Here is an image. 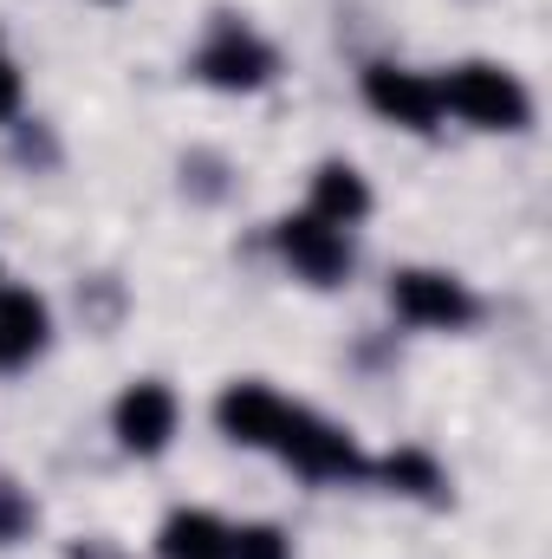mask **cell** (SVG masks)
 <instances>
[{"label":"cell","mask_w":552,"mask_h":559,"mask_svg":"<svg viewBox=\"0 0 552 559\" xmlns=\"http://www.w3.org/2000/svg\"><path fill=\"white\" fill-rule=\"evenodd\" d=\"M435 92H442V111H455L481 131H520L527 124V92L501 66H455Z\"/></svg>","instance_id":"1"},{"label":"cell","mask_w":552,"mask_h":559,"mask_svg":"<svg viewBox=\"0 0 552 559\" xmlns=\"http://www.w3.org/2000/svg\"><path fill=\"white\" fill-rule=\"evenodd\" d=\"M274 449L292 462V468H299V475H312V481H345V475H364V468H371L345 429H332V423L305 417V411H286V423H279V436H274Z\"/></svg>","instance_id":"2"},{"label":"cell","mask_w":552,"mask_h":559,"mask_svg":"<svg viewBox=\"0 0 552 559\" xmlns=\"http://www.w3.org/2000/svg\"><path fill=\"white\" fill-rule=\"evenodd\" d=\"M364 98H371L377 118L410 124V131H435V118H442V92H435V79H422V72H397V66H371V72H364Z\"/></svg>","instance_id":"3"},{"label":"cell","mask_w":552,"mask_h":559,"mask_svg":"<svg viewBox=\"0 0 552 559\" xmlns=\"http://www.w3.org/2000/svg\"><path fill=\"white\" fill-rule=\"evenodd\" d=\"M391 299H397V312L410 319V325H442V332H455V325H468L475 319V299H468V286L448 274H410L391 280Z\"/></svg>","instance_id":"4"},{"label":"cell","mask_w":552,"mask_h":559,"mask_svg":"<svg viewBox=\"0 0 552 559\" xmlns=\"http://www.w3.org/2000/svg\"><path fill=\"white\" fill-rule=\"evenodd\" d=\"M279 254L312 280V286H332V280L351 267L345 235H338L332 222H319V215H292V222H279Z\"/></svg>","instance_id":"5"},{"label":"cell","mask_w":552,"mask_h":559,"mask_svg":"<svg viewBox=\"0 0 552 559\" xmlns=\"http://www.w3.org/2000/svg\"><path fill=\"white\" fill-rule=\"evenodd\" d=\"M286 411H292V404L274 397L267 384H228L221 404H215V423H221V436H235V442H248V449H274Z\"/></svg>","instance_id":"6"},{"label":"cell","mask_w":552,"mask_h":559,"mask_svg":"<svg viewBox=\"0 0 552 559\" xmlns=\"http://www.w3.org/2000/svg\"><path fill=\"white\" fill-rule=\"evenodd\" d=\"M195 72H202L208 85H228V92H254V85L274 72V52H267L254 33H241V26H221V33L208 39V52L195 59Z\"/></svg>","instance_id":"7"},{"label":"cell","mask_w":552,"mask_h":559,"mask_svg":"<svg viewBox=\"0 0 552 559\" xmlns=\"http://www.w3.org/2000/svg\"><path fill=\"white\" fill-rule=\"evenodd\" d=\"M118 442L124 449H137V455H156L163 442H169V429H176V397L163 391V384H131L124 397H118Z\"/></svg>","instance_id":"8"},{"label":"cell","mask_w":552,"mask_h":559,"mask_svg":"<svg viewBox=\"0 0 552 559\" xmlns=\"http://www.w3.org/2000/svg\"><path fill=\"white\" fill-rule=\"evenodd\" d=\"M156 554L163 559H228V527L202 508H176L156 534Z\"/></svg>","instance_id":"9"},{"label":"cell","mask_w":552,"mask_h":559,"mask_svg":"<svg viewBox=\"0 0 552 559\" xmlns=\"http://www.w3.org/2000/svg\"><path fill=\"white\" fill-rule=\"evenodd\" d=\"M46 345V306L33 293H0V371L26 365Z\"/></svg>","instance_id":"10"},{"label":"cell","mask_w":552,"mask_h":559,"mask_svg":"<svg viewBox=\"0 0 552 559\" xmlns=\"http://www.w3.org/2000/svg\"><path fill=\"white\" fill-rule=\"evenodd\" d=\"M364 209H371V189H364V176H358V169H345V163H325V169L312 176V215H319V222H332V228H351Z\"/></svg>","instance_id":"11"},{"label":"cell","mask_w":552,"mask_h":559,"mask_svg":"<svg viewBox=\"0 0 552 559\" xmlns=\"http://www.w3.org/2000/svg\"><path fill=\"white\" fill-rule=\"evenodd\" d=\"M391 488H404V495H435L442 488V475H435V462L429 455H416V449H404V455H391L384 468H377Z\"/></svg>","instance_id":"12"},{"label":"cell","mask_w":552,"mask_h":559,"mask_svg":"<svg viewBox=\"0 0 552 559\" xmlns=\"http://www.w3.org/2000/svg\"><path fill=\"white\" fill-rule=\"evenodd\" d=\"M228 559H286V534L279 527H241V534H228Z\"/></svg>","instance_id":"13"},{"label":"cell","mask_w":552,"mask_h":559,"mask_svg":"<svg viewBox=\"0 0 552 559\" xmlns=\"http://www.w3.org/2000/svg\"><path fill=\"white\" fill-rule=\"evenodd\" d=\"M20 111V72H13V59L0 52V118H13Z\"/></svg>","instance_id":"14"},{"label":"cell","mask_w":552,"mask_h":559,"mask_svg":"<svg viewBox=\"0 0 552 559\" xmlns=\"http://www.w3.org/2000/svg\"><path fill=\"white\" fill-rule=\"evenodd\" d=\"M20 521H26V514H20V501H7V495H0V540H7Z\"/></svg>","instance_id":"15"}]
</instances>
